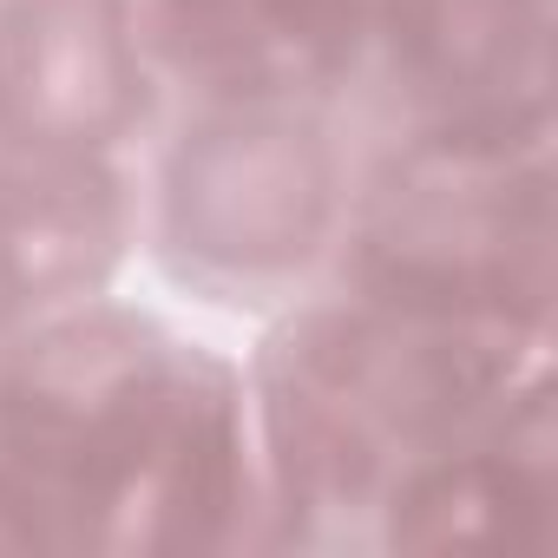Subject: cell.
<instances>
[{"label": "cell", "mask_w": 558, "mask_h": 558, "mask_svg": "<svg viewBox=\"0 0 558 558\" xmlns=\"http://www.w3.org/2000/svg\"><path fill=\"white\" fill-rule=\"evenodd\" d=\"M0 466L40 506L53 551L263 545L243 368L106 290L0 336Z\"/></svg>", "instance_id": "1"}, {"label": "cell", "mask_w": 558, "mask_h": 558, "mask_svg": "<svg viewBox=\"0 0 558 558\" xmlns=\"http://www.w3.org/2000/svg\"><path fill=\"white\" fill-rule=\"evenodd\" d=\"M545 342L408 316L342 283L276 310L243 368L263 466V545H368L381 506L480 427Z\"/></svg>", "instance_id": "2"}, {"label": "cell", "mask_w": 558, "mask_h": 558, "mask_svg": "<svg viewBox=\"0 0 558 558\" xmlns=\"http://www.w3.org/2000/svg\"><path fill=\"white\" fill-rule=\"evenodd\" d=\"M329 283L512 342H551V145L401 138L349 191Z\"/></svg>", "instance_id": "3"}, {"label": "cell", "mask_w": 558, "mask_h": 558, "mask_svg": "<svg viewBox=\"0 0 558 558\" xmlns=\"http://www.w3.org/2000/svg\"><path fill=\"white\" fill-rule=\"evenodd\" d=\"M349 210L323 106H191L151 184V256L217 310H283L336 256Z\"/></svg>", "instance_id": "4"}, {"label": "cell", "mask_w": 558, "mask_h": 558, "mask_svg": "<svg viewBox=\"0 0 558 558\" xmlns=\"http://www.w3.org/2000/svg\"><path fill=\"white\" fill-rule=\"evenodd\" d=\"M368 66L401 112V138L551 145L545 0H375Z\"/></svg>", "instance_id": "5"}, {"label": "cell", "mask_w": 558, "mask_h": 558, "mask_svg": "<svg viewBox=\"0 0 558 558\" xmlns=\"http://www.w3.org/2000/svg\"><path fill=\"white\" fill-rule=\"evenodd\" d=\"M138 34L191 106H329L368 66L375 0H138Z\"/></svg>", "instance_id": "6"}, {"label": "cell", "mask_w": 558, "mask_h": 558, "mask_svg": "<svg viewBox=\"0 0 558 558\" xmlns=\"http://www.w3.org/2000/svg\"><path fill=\"white\" fill-rule=\"evenodd\" d=\"M151 99L138 0H0V119L27 145L119 158Z\"/></svg>", "instance_id": "7"}, {"label": "cell", "mask_w": 558, "mask_h": 558, "mask_svg": "<svg viewBox=\"0 0 558 558\" xmlns=\"http://www.w3.org/2000/svg\"><path fill=\"white\" fill-rule=\"evenodd\" d=\"M558 519V408L551 368L512 381V395L427 460L375 519V551H551Z\"/></svg>", "instance_id": "8"}, {"label": "cell", "mask_w": 558, "mask_h": 558, "mask_svg": "<svg viewBox=\"0 0 558 558\" xmlns=\"http://www.w3.org/2000/svg\"><path fill=\"white\" fill-rule=\"evenodd\" d=\"M132 250V184L119 158L27 145L0 119V316H40L112 290Z\"/></svg>", "instance_id": "9"}, {"label": "cell", "mask_w": 558, "mask_h": 558, "mask_svg": "<svg viewBox=\"0 0 558 558\" xmlns=\"http://www.w3.org/2000/svg\"><path fill=\"white\" fill-rule=\"evenodd\" d=\"M0 551H53L40 506L21 493V480L0 466Z\"/></svg>", "instance_id": "10"}]
</instances>
